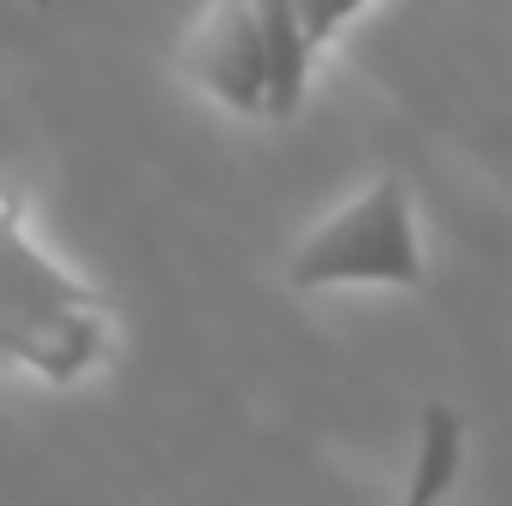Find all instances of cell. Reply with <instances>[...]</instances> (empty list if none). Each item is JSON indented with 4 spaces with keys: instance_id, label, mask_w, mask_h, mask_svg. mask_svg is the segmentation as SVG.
<instances>
[{
    "instance_id": "1",
    "label": "cell",
    "mask_w": 512,
    "mask_h": 506,
    "mask_svg": "<svg viewBox=\"0 0 512 506\" xmlns=\"http://www.w3.org/2000/svg\"><path fill=\"white\" fill-rule=\"evenodd\" d=\"M108 352V304L36 251L18 203L0 191V358L66 387Z\"/></svg>"
},
{
    "instance_id": "2",
    "label": "cell",
    "mask_w": 512,
    "mask_h": 506,
    "mask_svg": "<svg viewBox=\"0 0 512 506\" xmlns=\"http://www.w3.org/2000/svg\"><path fill=\"white\" fill-rule=\"evenodd\" d=\"M286 280L298 292L358 286V280H370V286H423V245H417L405 179L382 173L358 203H346L340 215L310 227L298 239L292 262H286Z\"/></svg>"
},
{
    "instance_id": "3",
    "label": "cell",
    "mask_w": 512,
    "mask_h": 506,
    "mask_svg": "<svg viewBox=\"0 0 512 506\" xmlns=\"http://www.w3.org/2000/svg\"><path fill=\"white\" fill-rule=\"evenodd\" d=\"M185 72L197 90H209L215 102H227L245 120H256L268 108V72H262L251 0H215L203 12V24L185 42Z\"/></svg>"
},
{
    "instance_id": "4",
    "label": "cell",
    "mask_w": 512,
    "mask_h": 506,
    "mask_svg": "<svg viewBox=\"0 0 512 506\" xmlns=\"http://www.w3.org/2000/svg\"><path fill=\"white\" fill-rule=\"evenodd\" d=\"M251 24L262 42V72H268V120H292L304 108L310 90V66H316V42L304 30L298 0H251Z\"/></svg>"
},
{
    "instance_id": "5",
    "label": "cell",
    "mask_w": 512,
    "mask_h": 506,
    "mask_svg": "<svg viewBox=\"0 0 512 506\" xmlns=\"http://www.w3.org/2000/svg\"><path fill=\"white\" fill-rule=\"evenodd\" d=\"M459 465H465V423L453 405L429 399L423 423H417V453H411V477H405L399 506H441L459 483Z\"/></svg>"
},
{
    "instance_id": "6",
    "label": "cell",
    "mask_w": 512,
    "mask_h": 506,
    "mask_svg": "<svg viewBox=\"0 0 512 506\" xmlns=\"http://www.w3.org/2000/svg\"><path fill=\"white\" fill-rule=\"evenodd\" d=\"M370 0H298V12H304V30H310V42L322 48V42H334L358 12H364Z\"/></svg>"
}]
</instances>
